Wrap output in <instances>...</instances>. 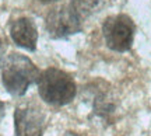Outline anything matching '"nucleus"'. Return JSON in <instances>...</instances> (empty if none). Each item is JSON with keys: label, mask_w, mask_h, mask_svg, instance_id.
<instances>
[{"label": "nucleus", "mask_w": 151, "mask_h": 136, "mask_svg": "<svg viewBox=\"0 0 151 136\" xmlns=\"http://www.w3.org/2000/svg\"><path fill=\"white\" fill-rule=\"evenodd\" d=\"M37 83L41 98L46 104L55 107H62L71 103L77 93L74 79L69 73L56 67H49L41 72Z\"/></svg>", "instance_id": "obj_1"}, {"label": "nucleus", "mask_w": 151, "mask_h": 136, "mask_svg": "<svg viewBox=\"0 0 151 136\" xmlns=\"http://www.w3.org/2000/svg\"><path fill=\"white\" fill-rule=\"evenodd\" d=\"M41 70L32 60L21 54H11L3 65V84L14 97L24 95L31 84L38 82Z\"/></svg>", "instance_id": "obj_2"}, {"label": "nucleus", "mask_w": 151, "mask_h": 136, "mask_svg": "<svg viewBox=\"0 0 151 136\" xmlns=\"http://www.w3.org/2000/svg\"><path fill=\"white\" fill-rule=\"evenodd\" d=\"M105 44L115 52H126L134 41L136 25L127 14H116L105 18L102 24Z\"/></svg>", "instance_id": "obj_3"}, {"label": "nucleus", "mask_w": 151, "mask_h": 136, "mask_svg": "<svg viewBox=\"0 0 151 136\" xmlns=\"http://www.w3.org/2000/svg\"><path fill=\"white\" fill-rule=\"evenodd\" d=\"M83 20L76 13L70 3L56 6L48 13L45 27L52 38H66L69 35L80 33Z\"/></svg>", "instance_id": "obj_4"}, {"label": "nucleus", "mask_w": 151, "mask_h": 136, "mask_svg": "<svg viewBox=\"0 0 151 136\" xmlns=\"http://www.w3.org/2000/svg\"><path fill=\"white\" fill-rule=\"evenodd\" d=\"M45 122V111L35 101L21 104L14 111L16 136H42Z\"/></svg>", "instance_id": "obj_5"}, {"label": "nucleus", "mask_w": 151, "mask_h": 136, "mask_svg": "<svg viewBox=\"0 0 151 136\" xmlns=\"http://www.w3.org/2000/svg\"><path fill=\"white\" fill-rule=\"evenodd\" d=\"M10 37L18 46L28 51H35L38 42V30L31 18L21 17L11 22Z\"/></svg>", "instance_id": "obj_6"}, {"label": "nucleus", "mask_w": 151, "mask_h": 136, "mask_svg": "<svg viewBox=\"0 0 151 136\" xmlns=\"http://www.w3.org/2000/svg\"><path fill=\"white\" fill-rule=\"evenodd\" d=\"M105 1L106 0H70V4L73 6L76 13L81 17V20H84L101 10Z\"/></svg>", "instance_id": "obj_7"}, {"label": "nucleus", "mask_w": 151, "mask_h": 136, "mask_svg": "<svg viewBox=\"0 0 151 136\" xmlns=\"http://www.w3.org/2000/svg\"><path fill=\"white\" fill-rule=\"evenodd\" d=\"M4 52H6V45L3 42V39L0 38V67H1V63H3V58H4Z\"/></svg>", "instance_id": "obj_8"}, {"label": "nucleus", "mask_w": 151, "mask_h": 136, "mask_svg": "<svg viewBox=\"0 0 151 136\" xmlns=\"http://www.w3.org/2000/svg\"><path fill=\"white\" fill-rule=\"evenodd\" d=\"M3 116H4V104L0 101V121L3 119Z\"/></svg>", "instance_id": "obj_9"}, {"label": "nucleus", "mask_w": 151, "mask_h": 136, "mask_svg": "<svg viewBox=\"0 0 151 136\" xmlns=\"http://www.w3.org/2000/svg\"><path fill=\"white\" fill-rule=\"evenodd\" d=\"M65 136H81V135H78V133H76V132H67Z\"/></svg>", "instance_id": "obj_10"}, {"label": "nucleus", "mask_w": 151, "mask_h": 136, "mask_svg": "<svg viewBox=\"0 0 151 136\" xmlns=\"http://www.w3.org/2000/svg\"><path fill=\"white\" fill-rule=\"evenodd\" d=\"M38 1H41V3H53V1H58V0H38Z\"/></svg>", "instance_id": "obj_11"}]
</instances>
